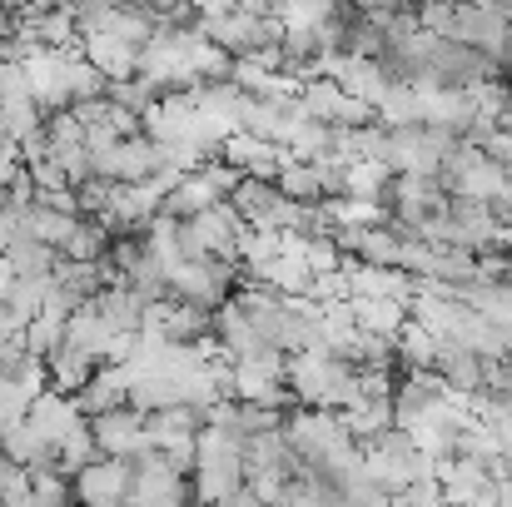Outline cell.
I'll return each instance as SVG.
<instances>
[{
  "label": "cell",
  "instance_id": "6da1fadb",
  "mask_svg": "<svg viewBox=\"0 0 512 507\" xmlns=\"http://www.w3.org/2000/svg\"><path fill=\"white\" fill-rule=\"evenodd\" d=\"M299 105H304V115H314V120H324L334 130H363V125H373V105L353 100L339 80H304L299 85Z\"/></svg>",
  "mask_w": 512,
  "mask_h": 507
},
{
  "label": "cell",
  "instance_id": "7a4b0ae2",
  "mask_svg": "<svg viewBox=\"0 0 512 507\" xmlns=\"http://www.w3.org/2000/svg\"><path fill=\"white\" fill-rule=\"evenodd\" d=\"M274 184H279V189H284L294 204H329V194H324V179H319L314 160H299V155H289Z\"/></svg>",
  "mask_w": 512,
  "mask_h": 507
}]
</instances>
